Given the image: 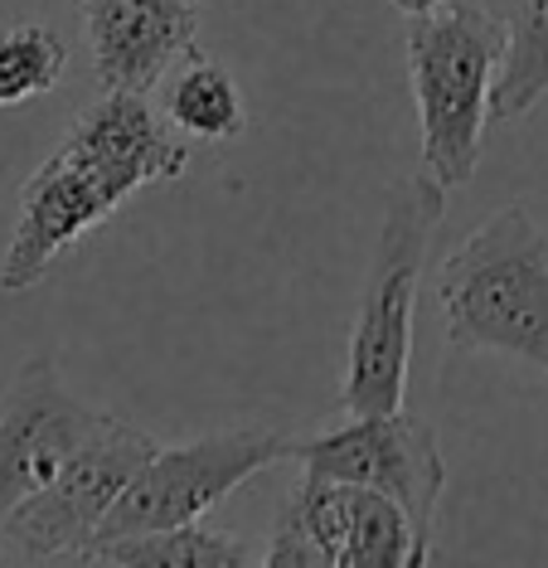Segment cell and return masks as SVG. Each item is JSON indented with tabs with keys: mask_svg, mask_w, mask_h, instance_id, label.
<instances>
[{
	"mask_svg": "<svg viewBox=\"0 0 548 568\" xmlns=\"http://www.w3.org/2000/svg\"><path fill=\"white\" fill-rule=\"evenodd\" d=\"M447 214V185L437 175H403L384 204L374 263L359 292V312L349 326L345 351V418L359 413H394L408 398V359H413V306L423 282L427 243Z\"/></svg>",
	"mask_w": 548,
	"mask_h": 568,
	"instance_id": "3957f363",
	"label": "cell"
},
{
	"mask_svg": "<svg viewBox=\"0 0 548 568\" xmlns=\"http://www.w3.org/2000/svg\"><path fill=\"white\" fill-rule=\"evenodd\" d=\"M190 165V141L146 102V93H108L78 112L49 161L24 180L20 219L0 257V292H30L83 234L122 210L136 190L171 185Z\"/></svg>",
	"mask_w": 548,
	"mask_h": 568,
	"instance_id": "6da1fadb",
	"label": "cell"
},
{
	"mask_svg": "<svg viewBox=\"0 0 548 568\" xmlns=\"http://www.w3.org/2000/svg\"><path fill=\"white\" fill-rule=\"evenodd\" d=\"M155 437L132 428L122 418H102L98 433L63 462V471L30 500L0 520V539H6L16 564H73L78 549L93 545L136 481V471L155 457Z\"/></svg>",
	"mask_w": 548,
	"mask_h": 568,
	"instance_id": "8992f818",
	"label": "cell"
},
{
	"mask_svg": "<svg viewBox=\"0 0 548 568\" xmlns=\"http://www.w3.org/2000/svg\"><path fill=\"white\" fill-rule=\"evenodd\" d=\"M73 564H122V568H247L263 564V554L247 549L243 539L209 529L200 520L171 529H136V535H108L78 549Z\"/></svg>",
	"mask_w": 548,
	"mask_h": 568,
	"instance_id": "7c38bea8",
	"label": "cell"
},
{
	"mask_svg": "<svg viewBox=\"0 0 548 568\" xmlns=\"http://www.w3.org/2000/svg\"><path fill=\"white\" fill-rule=\"evenodd\" d=\"M0 564H16V559H10V549H6V539H0Z\"/></svg>",
	"mask_w": 548,
	"mask_h": 568,
	"instance_id": "2e32d148",
	"label": "cell"
},
{
	"mask_svg": "<svg viewBox=\"0 0 548 568\" xmlns=\"http://www.w3.org/2000/svg\"><path fill=\"white\" fill-rule=\"evenodd\" d=\"M102 418L108 413L78 404L63 389L59 365L49 355L24 359L0 394V520L54 481Z\"/></svg>",
	"mask_w": 548,
	"mask_h": 568,
	"instance_id": "9c48e42d",
	"label": "cell"
},
{
	"mask_svg": "<svg viewBox=\"0 0 548 568\" xmlns=\"http://www.w3.org/2000/svg\"><path fill=\"white\" fill-rule=\"evenodd\" d=\"M63 69H69V44L49 24H10L0 34V108L54 93Z\"/></svg>",
	"mask_w": 548,
	"mask_h": 568,
	"instance_id": "5bb4252c",
	"label": "cell"
},
{
	"mask_svg": "<svg viewBox=\"0 0 548 568\" xmlns=\"http://www.w3.org/2000/svg\"><path fill=\"white\" fill-rule=\"evenodd\" d=\"M292 457H296V437L267 433V428H229V433L194 437V443L155 447V457L136 471V481L116 500V510L108 515L98 539L204 520L243 481H253L257 471Z\"/></svg>",
	"mask_w": 548,
	"mask_h": 568,
	"instance_id": "52a82bcc",
	"label": "cell"
},
{
	"mask_svg": "<svg viewBox=\"0 0 548 568\" xmlns=\"http://www.w3.org/2000/svg\"><path fill=\"white\" fill-rule=\"evenodd\" d=\"M394 10H403V16H427V10H437L442 0H388Z\"/></svg>",
	"mask_w": 548,
	"mask_h": 568,
	"instance_id": "9a60e30c",
	"label": "cell"
},
{
	"mask_svg": "<svg viewBox=\"0 0 548 568\" xmlns=\"http://www.w3.org/2000/svg\"><path fill=\"white\" fill-rule=\"evenodd\" d=\"M161 118L175 126L190 146H219V141H239L247 132V102L243 88L219 59H209L200 44L165 73Z\"/></svg>",
	"mask_w": 548,
	"mask_h": 568,
	"instance_id": "8fae6325",
	"label": "cell"
},
{
	"mask_svg": "<svg viewBox=\"0 0 548 568\" xmlns=\"http://www.w3.org/2000/svg\"><path fill=\"white\" fill-rule=\"evenodd\" d=\"M437 302L456 351H495L548 379V234L525 204L495 210L437 267Z\"/></svg>",
	"mask_w": 548,
	"mask_h": 568,
	"instance_id": "7a4b0ae2",
	"label": "cell"
},
{
	"mask_svg": "<svg viewBox=\"0 0 548 568\" xmlns=\"http://www.w3.org/2000/svg\"><path fill=\"white\" fill-rule=\"evenodd\" d=\"M480 6H500V0H480Z\"/></svg>",
	"mask_w": 548,
	"mask_h": 568,
	"instance_id": "e0dca14e",
	"label": "cell"
},
{
	"mask_svg": "<svg viewBox=\"0 0 548 568\" xmlns=\"http://www.w3.org/2000/svg\"><path fill=\"white\" fill-rule=\"evenodd\" d=\"M88 49L108 93H151L194 49L200 0H83Z\"/></svg>",
	"mask_w": 548,
	"mask_h": 568,
	"instance_id": "30bf717a",
	"label": "cell"
},
{
	"mask_svg": "<svg viewBox=\"0 0 548 568\" xmlns=\"http://www.w3.org/2000/svg\"><path fill=\"white\" fill-rule=\"evenodd\" d=\"M427 545L398 500L374 486L302 471L282 500L263 564L272 568H417Z\"/></svg>",
	"mask_w": 548,
	"mask_h": 568,
	"instance_id": "5b68a950",
	"label": "cell"
},
{
	"mask_svg": "<svg viewBox=\"0 0 548 568\" xmlns=\"http://www.w3.org/2000/svg\"><path fill=\"white\" fill-rule=\"evenodd\" d=\"M292 462H302V471L384 490L388 500H398L408 510L417 535L433 545L437 506L442 490H447V462H442L437 433L427 418H417L408 408L359 413V418H349L331 433L302 437Z\"/></svg>",
	"mask_w": 548,
	"mask_h": 568,
	"instance_id": "ba28073f",
	"label": "cell"
},
{
	"mask_svg": "<svg viewBox=\"0 0 548 568\" xmlns=\"http://www.w3.org/2000/svg\"><path fill=\"white\" fill-rule=\"evenodd\" d=\"M495 10L505 16V63L490 118L515 122L548 98V0H500Z\"/></svg>",
	"mask_w": 548,
	"mask_h": 568,
	"instance_id": "4fadbf2b",
	"label": "cell"
},
{
	"mask_svg": "<svg viewBox=\"0 0 548 568\" xmlns=\"http://www.w3.org/2000/svg\"><path fill=\"white\" fill-rule=\"evenodd\" d=\"M505 63V16L480 0H442L408 16V83L423 132V171L447 190L476 175L490 98Z\"/></svg>",
	"mask_w": 548,
	"mask_h": 568,
	"instance_id": "277c9868",
	"label": "cell"
}]
</instances>
